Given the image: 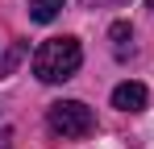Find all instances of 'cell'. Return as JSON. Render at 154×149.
<instances>
[{
	"mask_svg": "<svg viewBox=\"0 0 154 149\" xmlns=\"http://www.w3.org/2000/svg\"><path fill=\"white\" fill-rule=\"evenodd\" d=\"M79 62H83V50H79L75 37H50L33 54V74L42 83H63L79 71Z\"/></svg>",
	"mask_w": 154,
	"mask_h": 149,
	"instance_id": "1",
	"label": "cell"
},
{
	"mask_svg": "<svg viewBox=\"0 0 154 149\" xmlns=\"http://www.w3.org/2000/svg\"><path fill=\"white\" fill-rule=\"evenodd\" d=\"M146 99H150V91H146L142 83H121V87H112V108H121V112H142Z\"/></svg>",
	"mask_w": 154,
	"mask_h": 149,
	"instance_id": "3",
	"label": "cell"
},
{
	"mask_svg": "<svg viewBox=\"0 0 154 149\" xmlns=\"http://www.w3.org/2000/svg\"><path fill=\"white\" fill-rule=\"evenodd\" d=\"M108 37L117 42V50H125V42H133V29H129V21H117L112 29H108Z\"/></svg>",
	"mask_w": 154,
	"mask_h": 149,
	"instance_id": "5",
	"label": "cell"
},
{
	"mask_svg": "<svg viewBox=\"0 0 154 149\" xmlns=\"http://www.w3.org/2000/svg\"><path fill=\"white\" fill-rule=\"evenodd\" d=\"M46 124H50L54 137L79 141V137H88V133L96 128V116H92V108L79 104V99H58V104H50V112H46Z\"/></svg>",
	"mask_w": 154,
	"mask_h": 149,
	"instance_id": "2",
	"label": "cell"
},
{
	"mask_svg": "<svg viewBox=\"0 0 154 149\" xmlns=\"http://www.w3.org/2000/svg\"><path fill=\"white\" fill-rule=\"evenodd\" d=\"M150 4H154V0H150Z\"/></svg>",
	"mask_w": 154,
	"mask_h": 149,
	"instance_id": "6",
	"label": "cell"
},
{
	"mask_svg": "<svg viewBox=\"0 0 154 149\" xmlns=\"http://www.w3.org/2000/svg\"><path fill=\"white\" fill-rule=\"evenodd\" d=\"M63 4H67V0H29V17L38 25H50L54 17L63 13Z\"/></svg>",
	"mask_w": 154,
	"mask_h": 149,
	"instance_id": "4",
	"label": "cell"
}]
</instances>
